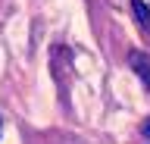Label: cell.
Instances as JSON below:
<instances>
[{
    "label": "cell",
    "instance_id": "1",
    "mask_svg": "<svg viewBox=\"0 0 150 144\" xmlns=\"http://www.w3.org/2000/svg\"><path fill=\"white\" fill-rule=\"evenodd\" d=\"M128 63H131V69H134V75L144 82V88L150 91V57H147V53H141V50H131V53H128Z\"/></svg>",
    "mask_w": 150,
    "mask_h": 144
},
{
    "label": "cell",
    "instance_id": "2",
    "mask_svg": "<svg viewBox=\"0 0 150 144\" xmlns=\"http://www.w3.org/2000/svg\"><path fill=\"white\" fill-rule=\"evenodd\" d=\"M131 13H134L138 25L150 35V6H147V0H131Z\"/></svg>",
    "mask_w": 150,
    "mask_h": 144
}]
</instances>
